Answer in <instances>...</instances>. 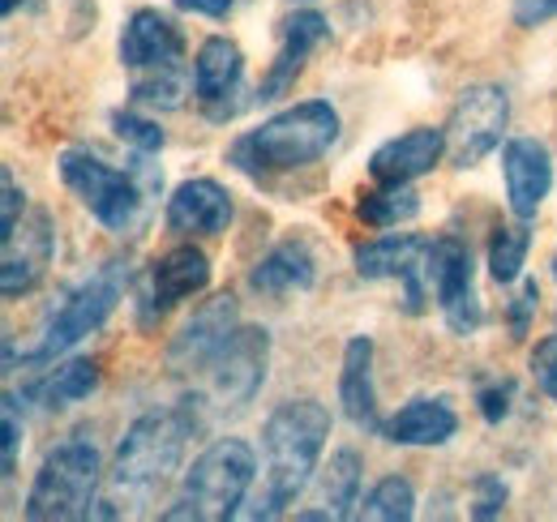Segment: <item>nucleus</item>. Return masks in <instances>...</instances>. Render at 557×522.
<instances>
[{"mask_svg": "<svg viewBox=\"0 0 557 522\" xmlns=\"http://www.w3.org/2000/svg\"><path fill=\"white\" fill-rule=\"evenodd\" d=\"M331 437V411L318 398H292L262 424V471L249 493V519H278L313 480Z\"/></svg>", "mask_w": 557, "mask_h": 522, "instance_id": "obj_1", "label": "nucleus"}, {"mask_svg": "<svg viewBox=\"0 0 557 522\" xmlns=\"http://www.w3.org/2000/svg\"><path fill=\"white\" fill-rule=\"evenodd\" d=\"M339 137V112L326 99H305L275 112L271 121H262L253 133L236 137L227 159L232 167L249 172V176H267V172H296L318 163Z\"/></svg>", "mask_w": 557, "mask_h": 522, "instance_id": "obj_2", "label": "nucleus"}, {"mask_svg": "<svg viewBox=\"0 0 557 522\" xmlns=\"http://www.w3.org/2000/svg\"><path fill=\"white\" fill-rule=\"evenodd\" d=\"M258 484V455L240 437H223L210 450L194 458L185 471V484L176 493V506L163 510L168 522H227L240 514Z\"/></svg>", "mask_w": 557, "mask_h": 522, "instance_id": "obj_3", "label": "nucleus"}, {"mask_svg": "<svg viewBox=\"0 0 557 522\" xmlns=\"http://www.w3.org/2000/svg\"><path fill=\"white\" fill-rule=\"evenodd\" d=\"M189 415L185 411H146L129 424L125 442L116 446L112 458V471H108V484H112V497L121 506L129 501H150L168 480L172 471L181 467L185 458V442H189Z\"/></svg>", "mask_w": 557, "mask_h": 522, "instance_id": "obj_4", "label": "nucleus"}, {"mask_svg": "<svg viewBox=\"0 0 557 522\" xmlns=\"http://www.w3.org/2000/svg\"><path fill=\"white\" fill-rule=\"evenodd\" d=\"M103 480V462L95 442L70 437L44 458L30 493H26V519L30 522H73L86 519L95 506Z\"/></svg>", "mask_w": 557, "mask_h": 522, "instance_id": "obj_5", "label": "nucleus"}, {"mask_svg": "<svg viewBox=\"0 0 557 522\" xmlns=\"http://www.w3.org/2000/svg\"><path fill=\"white\" fill-rule=\"evenodd\" d=\"M125 283H129V274H125L121 261H108L103 270H95L82 287H73L70 300L44 322L35 347L22 351V364H48V360L73 351L86 334H95V330L116 313V304H121V296H125Z\"/></svg>", "mask_w": 557, "mask_h": 522, "instance_id": "obj_6", "label": "nucleus"}, {"mask_svg": "<svg viewBox=\"0 0 557 522\" xmlns=\"http://www.w3.org/2000/svg\"><path fill=\"white\" fill-rule=\"evenodd\" d=\"M61 181L108 232H129L146 206L138 181L129 172H116L112 163H103L99 154H90L82 146L61 154Z\"/></svg>", "mask_w": 557, "mask_h": 522, "instance_id": "obj_7", "label": "nucleus"}, {"mask_svg": "<svg viewBox=\"0 0 557 522\" xmlns=\"http://www.w3.org/2000/svg\"><path fill=\"white\" fill-rule=\"evenodd\" d=\"M506 125H510V95L493 82L468 86L446 116V163L476 167L485 154L502 146Z\"/></svg>", "mask_w": 557, "mask_h": 522, "instance_id": "obj_8", "label": "nucleus"}, {"mask_svg": "<svg viewBox=\"0 0 557 522\" xmlns=\"http://www.w3.org/2000/svg\"><path fill=\"white\" fill-rule=\"evenodd\" d=\"M429 270H433V300L446 318V326L455 334H476L485 313H481V296L472 287V249L455 236H437L429 240Z\"/></svg>", "mask_w": 557, "mask_h": 522, "instance_id": "obj_9", "label": "nucleus"}, {"mask_svg": "<svg viewBox=\"0 0 557 522\" xmlns=\"http://www.w3.org/2000/svg\"><path fill=\"white\" fill-rule=\"evenodd\" d=\"M267 360H271V334L258 326H236L232 338L214 351L207 364L210 394L219 407H245L253 402L262 382H267Z\"/></svg>", "mask_w": 557, "mask_h": 522, "instance_id": "obj_10", "label": "nucleus"}, {"mask_svg": "<svg viewBox=\"0 0 557 522\" xmlns=\"http://www.w3.org/2000/svg\"><path fill=\"white\" fill-rule=\"evenodd\" d=\"M57 253V227H52V214L48 210H30L22 214L9 232H4V253H0V296L4 300H17V296H30L48 265Z\"/></svg>", "mask_w": 557, "mask_h": 522, "instance_id": "obj_11", "label": "nucleus"}, {"mask_svg": "<svg viewBox=\"0 0 557 522\" xmlns=\"http://www.w3.org/2000/svg\"><path fill=\"white\" fill-rule=\"evenodd\" d=\"M506 206L515 219H536L545 197L554 194V154L536 137H510L502 150Z\"/></svg>", "mask_w": 557, "mask_h": 522, "instance_id": "obj_12", "label": "nucleus"}, {"mask_svg": "<svg viewBox=\"0 0 557 522\" xmlns=\"http://www.w3.org/2000/svg\"><path fill=\"white\" fill-rule=\"evenodd\" d=\"M446 159V129H408L391 141H382L369 154V176L377 185H412L420 176H429L437 163Z\"/></svg>", "mask_w": 557, "mask_h": 522, "instance_id": "obj_13", "label": "nucleus"}, {"mask_svg": "<svg viewBox=\"0 0 557 522\" xmlns=\"http://www.w3.org/2000/svg\"><path fill=\"white\" fill-rule=\"evenodd\" d=\"M232 330H236V300L232 296H214L172 338V347H168L172 373H198V369H207L210 360H214V351L232 338Z\"/></svg>", "mask_w": 557, "mask_h": 522, "instance_id": "obj_14", "label": "nucleus"}, {"mask_svg": "<svg viewBox=\"0 0 557 522\" xmlns=\"http://www.w3.org/2000/svg\"><path fill=\"white\" fill-rule=\"evenodd\" d=\"M121 61L134 73L163 65H181L185 61V35L176 30V22L159 9H138L125 30H121Z\"/></svg>", "mask_w": 557, "mask_h": 522, "instance_id": "obj_15", "label": "nucleus"}, {"mask_svg": "<svg viewBox=\"0 0 557 522\" xmlns=\"http://www.w3.org/2000/svg\"><path fill=\"white\" fill-rule=\"evenodd\" d=\"M227 223H232V194L210 176L185 181L168 197V227L176 236H219L227 232Z\"/></svg>", "mask_w": 557, "mask_h": 522, "instance_id": "obj_16", "label": "nucleus"}, {"mask_svg": "<svg viewBox=\"0 0 557 522\" xmlns=\"http://www.w3.org/2000/svg\"><path fill=\"white\" fill-rule=\"evenodd\" d=\"M322 39H326V17H322L318 9L292 13V17L283 22V44H278L275 65L267 69V77H262V86H258V99H278V95H287V90L296 86L305 61L313 57V48H318Z\"/></svg>", "mask_w": 557, "mask_h": 522, "instance_id": "obj_17", "label": "nucleus"}, {"mask_svg": "<svg viewBox=\"0 0 557 522\" xmlns=\"http://www.w3.org/2000/svg\"><path fill=\"white\" fill-rule=\"evenodd\" d=\"M240 73H245V57L232 39L214 35L198 48L194 57V95L207 103V112L214 121H227V95H236L240 86Z\"/></svg>", "mask_w": 557, "mask_h": 522, "instance_id": "obj_18", "label": "nucleus"}, {"mask_svg": "<svg viewBox=\"0 0 557 522\" xmlns=\"http://www.w3.org/2000/svg\"><path fill=\"white\" fill-rule=\"evenodd\" d=\"M210 283V258L194 245H181L150 265V309L168 313L189 296H202Z\"/></svg>", "mask_w": 557, "mask_h": 522, "instance_id": "obj_19", "label": "nucleus"}, {"mask_svg": "<svg viewBox=\"0 0 557 522\" xmlns=\"http://www.w3.org/2000/svg\"><path fill=\"white\" fill-rule=\"evenodd\" d=\"M339 402L356 428L382 433L377 420V386H373V338L356 334L344 347V369H339Z\"/></svg>", "mask_w": 557, "mask_h": 522, "instance_id": "obj_20", "label": "nucleus"}, {"mask_svg": "<svg viewBox=\"0 0 557 522\" xmlns=\"http://www.w3.org/2000/svg\"><path fill=\"white\" fill-rule=\"evenodd\" d=\"M455 433H459V415L450 411L446 398H412L382 424V437L391 446H446Z\"/></svg>", "mask_w": 557, "mask_h": 522, "instance_id": "obj_21", "label": "nucleus"}, {"mask_svg": "<svg viewBox=\"0 0 557 522\" xmlns=\"http://www.w3.org/2000/svg\"><path fill=\"white\" fill-rule=\"evenodd\" d=\"M318 278V261L309 253V245L300 240H283L267 258L249 270V287L262 296H292V291H309Z\"/></svg>", "mask_w": 557, "mask_h": 522, "instance_id": "obj_22", "label": "nucleus"}, {"mask_svg": "<svg viewBox=\"0 0 557 522\" xmlns=\"http://www.w3.org/2000/svg\"><path fill=\"white\" fill-rule=\"evenodd\" d=\"M360 506V455L335 450L322 471V510H300L296 519H335L344 522Z\"/></svg>", "mask_w": 557, "mask_h": 522, "instance_id": "obj_23", "label": "nucleus"}, {"mask_svg": "<svg viewBox=\"0 0 557 522\" xmlns=\"http://www.w3.org/2000/svg\"><path fill=\"white\" fill-rule=\"evenodd\" d=\"M429 249L424 236H412V232H395V236H377L369 245L356 249V274L369 278V283H382V278H404V270L412 265Z\"/></svg>", "mask_w": 557, "mask_h": 522, "instance_id": "obj_24", "label": "nucleus"}, {"mask_svg": "<svg viewBox=\"0 0 557 522\" xmlns=\"http://www.w3.org/2000/svg\"><path fill=\"white\" fill-rule=\"evenodd\" d=\"M30 390H35V398H39L48 411L73 407V402H82V398H90V394L99 390V364H95V360H65V364H57L52 373H44Z\"/></svg>", "mask_w": 557, "mask_h": 522, "instance_id": "obj_25", "label": "nucleus"}, {"mask_svg": "<svg viewBox=\"0 0 557 522\" xmlns=\"http://www.w3.org/2000/svg\"><path fill=\"white\" fill-rule=\"evenodd\" d=\"M356 214H360V223H364V227L386 232V227H399V223L417 219V214H420V194L412 189V185H377V189L360 194V201H356Z\"/></svg>", "mask_w": 557, "mask_h": 522, "instance_id": "obj_26", "label": "nucleus"}, {"mask_svg": "<svg viewBox=\"0 0 557 522\" xmlns=\"http://www.w3.org/2000/svg\"><path fill=\"white\" fill-rule=\"evenodd\" d=\"M528 223H532V219H515V223L493 227V240H488V274H493V283H502V287L519 283V274H523V265H528V249H532Z\"/></svg>", "mask_w": 557, "mask_h": 522, "instance_id": "obj_27", "label": "nucleus"}, {"mask_svg": "<svg viewBox=\"0 0 557 522\" xmlns=\"http://www.w3.org/2000/svg\"><path fill=\"white\" fill-rule=\"evenodd\" d=\"M417 514V488L404 475H386L369 488V497L360 501V519L369 522H408Z\"/></svg>", "mask_w": 557, "mask_h": 522, "instance_id": "obj_28", "label": "nucleus"}, {"mask_svg": "<svg viewBox=\"0 0 557 522\" xmlns=\"http://www.w3.org/2000/svg\"><path fill=\"white\" fill-rule=\"evenodd\" d=\"M181 95H185L181 65H163V69L134 73V99H138V103H154V108H181Z\"/></svg>", "mask_w": 557, "mask_h": 522, "instance_id": "obj_29", "label": "nucleus"}, {"mask_svg": "<svg viewBox=\"0 0 557 522\" xmlns=\"http://www.w3.org/2000/svg\"><path fill=\"white\" fill-rule=\"evenodd\" d=\"M112 129H116V137H121L125 146H134L138 154L163 150V129H159L154 121L138 116V112H116V116H112Z\"/></svg>", "mask_w": 557, "mask_h": 522, "instance_id": "obj_30", "label": "nucleus"}, {"mask_svg": "<svg viewBox=\"0 0 557 522\" xmlns=\"http://www.w3.org/2000/svg\"><path fill=\"white\" fill-rule=\"evenodd\" d=\"M532 377H536L541 394L557 402V334L536 343V351H532Z\"/></svg>", "mask_w": 557, "mask_h": 522, "instance_id": "obj_31", "label": "nucleus"}, {"mask_svg": "<svg viewBox=\"0 0 557 522\" xmlns=\"http://www.w3.org/2000/svg\"><path fill=\"white\" fill-rule=\"evenodd\" d=\"M22 455V415H17V398L4 394V480H13Z\"/></svg>", "mask_w": 557, "mask_h": 522, "instance_id": "obj_32", "label": "nucleus"}, {"mask_svg": "<svg viewBox=\"0 0 557 522\" xmlns=\"http://www.w3.org/2000/svg\"><path fill=\"white\" fill-rule=\"evenodd\" d=\"M506 510V484L497 475L476 480V501H472V519H497Z\"/></svg>", "mask_w": 557, "mask_h": 522, "instance_id": "obj_33", "label": "nucleus"}, {"mask_svg": "<svg viewBox=\"0 0 557 522\" xmlns=\"http://www.w3.org/2000/svg\"><path fill=\"white\" fill-rule=\"evenodd\" d=\"M536 304H541V287H536V278H528V283L519 287V296L510 300V334H515V338L528 334V322L536 318Z\"/></svg>", "mask_w": 557, "mask_h": 522, "instance_id": "obj_34", "label": "nucleus"}, {"mask_svg": "<svg viewBox=\"0 0 557 522\" xmlns=\"http://www.w3.org/2000/svg\"><path fill=\"white\" fill-rule=\"evenodd\" d=\"M0 189H4V201H0V236L22 219V210H26V194L17 189V181H13V172H0Z\"/></svg>", "mask_w": 557, "mask_h": 522, "instance_id": "obj_35", "label": "nucleus"}, {"mask_svg": "<svg viewBox=\"0 0 557 522\" xmlns=\"http://www.w3.org/2000/svg\"><path fill=\"white\" fill-rule=\"evenodd\" d=\"M557 17V0H515V26L523 30H536L545 22Z\"/></svg>", "mask_w": 557, "mask_h": 522, "instance_id": "obj_36", "label": "nucleus"}, {"mask_svg": "<svg viewBox=\"0 0 557 522\" xmlns=\"http://www.w3.org/2000/svg\"><path fill=\"white\" fill-rule=\"evenodd\" d=\"M510 382H497V386H488L481 390V415H485L488 424H502L506 415H510Z\"/></svg>", "mask_w": 557, "mask_h": 522, "instance_id": "obj_37", "label": "nucleus"}, {"mask_svg": "<svg viewBox=\"0 0 557 522\" xmlns=\"http://www.w3.org/2000/svg\"><path fill=\"white\" fill-rule=\"evenodd\" d=\"M232 4H236V0H176V9H185V13H202V17H227Z\"/></svg>", "mask_w": 557, "mask_h": 522, "instance_id": "obj_38", "label": "nucleus"}, {"mask_svg": "<svg viewBox=\"0 0 557 522\" xmlns=\"http://www.w3.org/2000/svg\"><path fill=\"white\" fill-rule=\"evenodd\" d=\"M13 9H17V0H0V13H4V17H9Z\"/></svg>", "mask_w": 557, "mask_h": 522, "instance_id": "obj_39", "label": "nucleus"}, {"mask_svg": "<svg viewBox=\"0 0 557 522\" xmlns=\"http://www.w3.org/2000/svg\"><path fill=\"white\" fill-rule=\"evenodd\" d=\"M554 274H557V258H554Z\"/></svg>", "mask_w": 557, "mask_h": 522, "instance_id": "obj_40", "label": "nucleus"}]
</instances>
